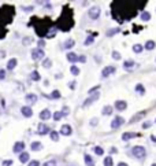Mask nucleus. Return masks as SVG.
Returning a JSON list of instances; mask_svg holds the SVG:
<instances>
[{"label":"nucleus","instance_id":"nucleus-57","mask_svg":"<svg viewBox=\"0 0 156 166\" xmlns=\"http://www.w3.org/2000/svg\"><path fill=\"white\" fill-rule=\"evenodd\" d=\"M155 121H156V119H155Z\"/></svg>","mask_w":156,"mask_h":166},{"label":"nucleus","instance_id":"nucleus-47","mask_svg":"<svg viewBox=\"0 0 156 166\" xmlns=\"http://www.w3.org/2000/svg\"><path fill=\"white\" fill-rule=\"evenodd\" d=\"M97 124H99V119H97V118H92V119H90V126H96Z\"/></svg>","mask_w":156,"mask_h":166},{"label":"nucleus","instance_id":"nucleus-20","mask_svg":"<svg viewBox=\"0 0 156 166\" xmlns=\"http://www.w3.org/2000/svg\"><path fill=\"white\" fill-rule=\"evenodd\" d=\"M112 111H114L112 106H104L101 110V115H112Z\"/></svg>","mask_w":156,"mask_h":166},{"label":"nucleus","instance_id":"nucleus-29","mask_svg":"<svg viewBox=\"0 0 156 166\" xmlns=\"http://www.w3.org/2000/svg\"><path fill=\"white\" fill-rule=\"evenodd\" d=\"M97 36V34H92V36H88L86 37V40L83 41V44L85 45H90V44H93V41H94V37Z\"/></svg>","mask_w":156,"mask_h":166},{"label":"nucleus","instance_id":"nucleus-42","mask_svg":"<svg viewBox=\"0 0 156 166\" xmlns=\"http://www.w3.org/2000/svg\"><path fill=\"white\" fill-rule=\"evenodd\" d=\"M42 166H56V161H53V159H49V161L44 162Z\"/></svg>","mask_w":156,"mask_h":166},{"label":"nucleus","instance_id":"nucleus-18","mask_svg":"<svg viewBox=\"0 0 156 166\" xmlns=\"http://www.w3.org/2000/svg\"><path fill=\"white\" fill-rule=\"evenodd\" d=\"M16 65H18V59L11 58L10 61L7 62V70H14V69L16 68Z\"/></svg>","mask_w":156,"mask_h":166},{"label":"nucleus","instance_id":"nucleus-3","mask_svg":"<svg viewBox=\"0 0 156 166\" xmlns=\"http://www.w3.org/2000/svg\"><path fill=\"white\" fill-rule=\"evenodd\" d=\"M30 56L33 61H36V62H40V61H44V56H45V52L40 50V48H33L30 52Z\"/></svg>","mask_w":156,"mask_h":166},{"label":"nucleus","instance_id":"nucleus-11","mask_svg":"<svg viewBox=\"0 0 156 166\" xmlns=\"http://www.w3.org/2000/svg\"><path fill=\"white\" fill-rule=\"evenodd\" d=\"M73 133V129H71V126L68 124H64V125H62L60 126V135H63V136H70Z\"/></svg>","mask_w":156,"mask_h":166},{"label":"nucleus","instance_id":"nucleus-19","mask_svg":"<svg viewBox=\"0 0 156 166\" xmlns=\"http://www.w3.org/2000/svg\"><path fill=\"white\" fill-rule=\"evenodd\" d=\"M78 55L75 54V52H67V61L70 63H75V62H78Z\"/></svg>","mask_w":156,"mask_h":166},{"label":"nucleus","instance_id":"nucleus-41","mask_svg":"<svg viewBox=\"0 0 156 166\" xmlns=\"http://www.w3.org/2000/svg\"><path fill=\"white\" fill-rule=\"evenodd\" d=\"M37 45H38L37 48H40V50H42V48L45 47V40H44V39H40V40L37 41Z\"/></svg>","mask_w":156,"mask_h":166},{"label":"nucleus","instance_id":"nucleus-56","mask_svg":"<svg viewBox=\"0 0 156 166\" xmlns=\"http://www.w3.org/2000/svg\"><path fill=\"white\" fill-rule=\"evenodd\" d=\"M152 166H156V163H152Z\"/></svg>","mask_w":156,"mask_h":166},{"label":"nucleus","instance_id":"nucleus-9","mask_svg":"<svg viewBox=\"0 0 156 166\" xmlns=\"http://www.w3.org/2000/svg\"><path fill=\"white\" fill-rule=\"evenodd\" d=\"M21 113H22V115H23L25 118H30L31 115H33V110H31L30 106H22Z\"/></svg>","mask_w":156,"mask_h":166},{"label":"nucleus","instance_id":"nucleus-26","mask_svg":"<svg viewBox=\"0 0 156 166\" xmlns=\"http://www.w3.org/2000/svg\"><path fill=\"white\" fill-rule=\"evenodd\" d=\"M140 18H141V21L146 22V21H149V19H151V14H149L148 11H142V12H141V15H140Z\"/></svg>","mask_w":156,"mask_h":166},{"label":"nucleus","instance_id":"nucleus-28","mask_svg":"<svg viewBox=\"0 0 156 166\" xmlns=\"http://www.w3.org/2000/svg\"><path fill=\"white\" fill-rule=\"evenodd\" d=\"M93 152L96 154L97 156H101V155H104V150L100 147V145H96V147H93Z\"/></svg>","mask_w":156,"mask_h":166},{"label":"nucleus","instance_id":"nucleus-30","mask_svg":"<svg viewBox=\"0 0 156 166\" xmlns=\"http://www.w3.org/2000/svg\"><path fill=\"white\" fill-rule=\"evenodd\" d=\"M63 117H64V115H63L62 111H55V113H53V115H52V118L55 119V121H60Z\"/></svg>","mask_w":156,"mask_h":166},{"label":"nucleus","instance_id":"nucleus-21","mask_svg":"<svg viewBox=\"0 0 156 166\" xmlns=\"http://www.w3.org/2000/svg\"><path fill=\"white\" fill-rule=\"evenodd\" d=\"M83 161H85V165H86V166H94L93 158L89 155V154H85V156H83Z\"/></svg>","mask_w":156,"mask_h":166},{"label":"nucleus","instance_id":"nucleus-34","mask_svg":"<svg viewBox=\"0 0 156 166\" xmlns=\"http://www.w3.org/2000/svg\"><path fill=\"white\" fill-rule=\"evenodd\" d=\"M103 163H104V166H114V161H112L111 156H107V158L103 161Z\"/></svg>","mask_w":156,"mask_h":166},{"label":"nucleus","instance_id":"nucleus-17","mask_svg":"<svg viewBox=\"0 0 156 166\" xmlns=\"http://www.w3.org/2000/svg\"><path fill=\"white\" fill-rule=\"evenodd\" d=\"M144 115H146V111H140V113L134 114V117L130 119L129 122H130V124H134V122H137V121H140L141 118H144Z\"/></svg>","mask_w":156,"mask_h":166},{"label":"nucleus","instance_id":"nucleus-35","mask_svg":"<svg viewBox=\"0 0 156 166\" xmlns=\"http://www.w3.org/2000/svg\"><path fill=\"white\" fill-rule=\"evenodd\" d=\"M42 66H44L45 69H49L52 66V61L51 59H48V58H45V59L42 61Z\"/></svg>","mask_w":156,"mask_h":166},{"label":"nucleus","instance_id":"nucleus-46","mask_svg":"<svg viewBox=\"0 0 156 166\" xmlns=\"http://www.w3.org/2000/svg\"><path fill=\"white\" fill-rule=\"evenodd\" d=\"M151 125H152L151 121H146V122L142 124V129H149V128H151Z\"/></svg>","mask_w":156,"mask_h":166},{"label":"nucleus","instance_id":"nucleus-2","mask_svg":"<svg viewBox=\"0 0 156 166\" xmlns=\"http://www.w3.org/2000/svg\"><path fill=\"white\" fill-rule=\"evenodd\" d=\"M131 154L137 159H144L146 156V150H145V147H142V145H134L131 148Z\"/></svg>","mask_w":156,"mask_h":166},{"label":"nucleus","instance_id":"nucleus-14","mask_svg":"<svg viewBox=\"0 0 156 166\" xmlns=\"http://www.w3.org/2000/svg\"><path fill=\"white\" fill-rule=\"evenodd\" d=\"M52 115H53V114H52L48 109H44L42 111H40V119H41V121H48Z\"/></svg>","mask_w":156,"mask_h":166},{"label":"nucleus","instance_id":"nucleus-22","mask_svg":"<svg viewBox=\"0 0 156 166\" xmlns=\"http://www.w3.org/2000/svg\"><path fill=\"white\" fill-rule=\"evenodd\" d=\"M30 80H31V81H40V80H41L40 73L37 72V70H33V72H30Z\"/></svg>","mask_w":156,"mask_h":166},{"label":"nucleus","instance_id":"nucleus-53","mask_svg":"<svg viewBox=\"0 0 156 166\" xmlns=\"http://www.w3.org/2000/svg\"><path fill=\"white\" fill-rule=\"evenodd\" d=\"M68 87H70V88H71V89H75V81H71Z\"/></svg>","mask_w":156,"mask_h":166},{"label":"nucleus","instance_id":"nucleus-12","mask_svg":"<svg viewBox=\"0 0 156 166\" xmlns=\"http://www.w3.org/2000/svg\"><path fill=\"white\" fill-rule=\"evenodd\" d=\"M127 109V103L125 100H116L115 102V110L116 111H125Z\"/></svg>","mask_w":156,"mask_h":166},{"label":"nucleus","instance_id":"nucleus-38","mask_svg":"<svg viewBox=\"0 0 156 166\" xmlns=\"http://www.w3.org/2000/svg\"><path fill=\"white\" fill-rule=\"evenodd\" d=\"M60 98V92L57 91V89H55V91H52L51 94V99H59Z\"/></svg>","mask_w":156,"mask_h":166},{"label":"nucleus","instance_id":"nucleus-52","mask_svg":"<svg viewBox=\"0 0 156 166\" xmlns=\"http://www.w3.org/2000/svg\"><path fill=\"white\" fill-rule=\"evenodd\" d=\"M22 10H23V11H31V10H33V7H31V6H30V7H22Z\"/></svg>","mask_w":156,"mask_h":166},{"label":"nucleus","instance_id":"nucleus-37","mask_svg":"<svg viewBox=\"0 0 156 166\" xmlns=\"http://www.w3.org/2000/svg\"><path fill=\"white\" fill-rule=\"evenodd\" d=\"M31 41H33V39H30L29 36H26V37L22 39V44H23V45H30Z\"/></svg>","mask_w":156,"mask_h":166},{"label":"nucleus","instance_id":"nucleus-5","mask_svg":"<svg viewBox=\"0 0 156 166\" xmlns=\"http://www.w3.org/2000/svg\"><path fill=\"white\" fill-rule=\"evenodd\" d=\"M100 12H101V10H100V7L99 6H93L90 10H89V12H88V15H89V18L90 19H97L100 17Z\"/></svg>","mask_w":156,"mask_h":166},{"label":"nucleus","instance_id":"nucleus-24","mask_svg":"<svg viewBox=\"0 0 156 166\" xmlns=\"http://www.w3.org/2000/svg\"><path fill=\"white\" fill-rule=\"evenodd\" d=\"M155 47H156V43L153 41V40H148V41L145 43V45H144V48H145V50H148V51L155 50Z\"/></svg>","mask_w":156,"mask_h":166},{"label":"nucleus","instance_id":"nucleus-55","mask_svg":"<svg viewBox=\"0 0 156 166\" xmlns=\"http://www.w3.org/2000/svg\"><path fill=\"white\" fill-rule=\"evenodd\" d=\"M151 140H152V141H155V143H156V135H152V136H151Z\"/></svg>","mask_w":156,"mask_h":166},{"label":"nucleus","instance_id":"nucleus-6","mask_svg":"<svg viewBox=\"0 0 156 166\" xmlns=\"http://www.w3.org/2000/svg\"><path fill=\"white\" fill-rule=\"evenodd\" d=\"M125 124V118L123 117H120V115H116L114 119H112V122H111V128L112 129H118L119 126Z\"/></svg>","mask_w":156,"mask_h":166},{"label":"nucleus","instance_id":"nucleus-39","mask_svg":"<svg viewBox=\"0 0 156 166\" xmlns=\"http://www.w3.org/2000/svg\"><path fill=\"white\" fill-rule=\"evenodd\" d=\"M70 72H71V74H74V76H78V74H79V69L73 65V66L70 68Z\"/></svg>","mask_w":156,"mask_h":166},{"label":"nucleus","instance_id":"nucleus-43","mask_svg":"<svg viewBox=\"0 0 156 166\" xmlns=\"http://www.w3.org/2000/svg\"><path fill=\"white\" fill-rule=\"evenodd\" d=\"M99 88H100V85H96V87H93V88H90L88 91V94H89V96H90V95H93V92H96V94H97V91H99Z\"/></svg>","mask_w":156,"mask_h":166},{"label":"nucleus","instance_id":"nucleus-25","mask_svg":"<svg viewBox=\"0 0 156 166\" xmlns=\"http://www.w3.org/2000/svg\"><path fill=\"white\" fill-rule=\"evenodd\" d=\"M29 158H30V155H29L27 152H22V154H19V161H21L22 163H29Z\"/></svg>","mask_w":156,"mask_h":166},{"label":"nucleus","instance_id":"nucleus-51","mask_svg":"<svg viewBox=\"0 0 156 166\" xmlns=\"http://www.w3.org/2000/svg\"><path fill=\"white\" fill-rule=\"evenodd\" d=\"M12 165V161L11 159H8V161H4L3 162V166H11Z\"/></svg>","mask_w":156,"mask_h":166},{"label":"nucleus","instance_id":"nucleus-49","mask_svg":"<svg viewBox=\"0 0 156 166\" xmlns=\"http://www.w3.org/2000/svg\"><path fill=\"white\" fill-rule=\"evenodd\" d=\"M78 62L85 63V62H86V56H85V55H79V58H78Z\"/></svg>","mask_w":156,"mask_h":166},{"label":"nucleus","instance_id":"nucleus-16","mask_svg":"<svg viewBox=\"0 0 156 166\" xmlns=\"http://www.w3.org/2000/svg\"><path fill=\"white\" fill-rule=\"evenodd\" d=\"M137 133H134V132H125L123 135H122V140L123 141H129L131 140V139H134V137H137Z\"/></svg>","mask_w":156,"mask_h":166},{"label":"nucleus","instance_id":"nucleus-31","mask_svg":"<svg viewBox=\"0 0 156 166\" xmlns=\"http://www.w3.org/2000/svg\"><path fill=\"white\" fill-rule=\"evenodd\" d=\"M49 137H51V140H53V141H59V133H57L56 130H51Z\"/></svg>","mask_w":156,"mask_h":166},{"label":"nucleus","instance_id":"nucleus-1","mask_svg":"<svg viewBox=\"0 0 156 166\" xmlns=\"http://www.w3.org/2000/svg\"><path fill=\"white\" fill-rule=\"evenodd\" d=\"M123 7L122 6H116L115 3H112V10H122L119 14H116L118 17H123V21L126 19H131V18H134L137 15V10L138 8H144V6H131L134 4V1H123ZM116 17V18H118Z\"/></svg>","mask_w":156,"mask_h":166},{"label":"nucleus","instance_id":"nucleus-32","mask_svg":"<svg viewBox=\"0 0 156 166\" xmlns=\"http://www.w3.org/2000/svg\"><path fill=\"white\" fill-rule=\"evenodd\" d=\"M142 50H144V45H141V44H134V45H133V51H134L135 54H141Z\"/></svg>","mask_w":156,"mask_h":166},{"label":"nucleus","instance_id":"nucleus-7","mask_svg":"<svg viewBox=\"0 0 156 166\" xmlns=\"http://www.w3.org/2000/svg\"><path fill=\"white\" fill-rule=\"evenodd\" d=\"M37 100H38V98H37V95L34 94H27L25 96V102L27 106H31V104H36Z\"/></svg>","mask_w":156,"mask_h":166},{"label":"nucleus","instance_id":"nucleus-4","mask_svg":"<svg viewBox=\"0 0 156 166\" xmlns=\"http://www.w3.org/2000/svg\"><path fill=\"white\" fill-rule=\"evenodd\" d=\"M99 99H100V94H99V92H97V94H93V95H90V96H89L88 99H85V100H83L82 106H83V107H89L90 104H93L94 102H97Z\"/></svg>","mask_w":156,"mask_h":166},{"label":"nucleus","instance_id":"nucleus-50","mask_svg":"<svg viewBox=\"0 0 156 166\" xmlns=\"http://www.w3.org/2000/svg\"><path fill=\"white\" fill-rule=\"evenodd\" d=\"M4 78H5V70L0 69V80H4Z\"/></svg>","mask_w":156,"mask_h":166},{"label":"nucleus","instance_id":"nucleus-40","mask_svg":"<svg viewBox=\"0 0 156 166\" xmlns=\"http://www.w3.org/2000/svg\"><path fill=\"white\" fill-rule=\"evenodd\" d=\"M55 34H56V28H53V29H49V32H48V34H47V37L48 39H51V37H55Z\"/></svg>","mask_w":156,"mask_h":166},{"label":"nucleus","instance_id":"nucleus-13","mask_svg":"<svg viewBox=\"0 0 156 166\" xmlns=\"http://www.w3.org/2000/svg\"><path fill=\"white\" fill-rule=\"evenodd\" d=\"M23 148H25V143L23 141H16L14 147H12V151L15 152V154H19V152H23Z\"/></svg>","mask_w":156,"mask_h":166},{"label":"nucleus","instance_id":"nucleus-44","mask_svg":"<svg viewBox=\"0 0 156 166\" xmlns=\"http://www.w3.org/2000/svg\"><path fill=\"white\" fill-rule=\"evenodd\" d=\"M62 113H63L64 117L70 114V109H68V106H63V107H62Z\"/></svg>","mask_w":156,"mask_h":166},{"label":"nucleus","instance_id":"nucleus-33","mask_svg":"<svg viewBox=\"0 0 156 166\" xmlns=\"http://www.w3.org/2000/svg\"><path fill=\"white\" fill-rule=\"evenodd\" d=\"M118 32H119V28H114V29H109V30H107L105 36H107V37H111V36H114L115 33H118Z\"/></svg>","mask_w":156,"mask_h":166},{"label":"nucleus","instance_id":"nucleus-48","mask_svg":"<svg viewBox=\"0 0 156 166\" xmlns=\"http://www.w3.org/2000/svg\"><path fill=\"white\" fill-rule=\"evenodd\" d=\"M27 166H40V162L38 161H30L27 163Z\"/></svg>","mask_w":156,"mask_h":166},{"label":"nucleus","instance_id":"nucleus-54","mask_svg":"<svg viewBox=\"0 0 156 166\" xmlns=\"http://www.w3.org/2000/svg\"><path fill=\"white\" fill-rule=\"evenodd\" d=\"M118 166H129V165H127V163H125V162H119V163H118Z\"/></svg>","mask_w":156,"mask_h":166},{"label":"nucleus","instance_id":"nucleus-27","mask_svg":"<svg viewBox=\"0 0 156 166\" xmlns=\"http://www.w3.org/2000/svg\"><path fill=\"white\" fill-rule=\"evenodd\" d=\"M134 89H135V92H137V94H140V95L145 94V88H144V85H142V84H137Z\"/></svg>","mask_w":156,"mask_h":166},{"label":"nucleus","instance_id":"nucleus-36","mask_svg":"<svg viewBox=\"0 0 156 166\" xmlns=\"http://www.w3.org/2000/svg\"><path fill=\"white\" fill-rule=\"evenodd\" d=\"M134 66V61H131V59H129V61H126L125 63H123V68L127 70V69H130V68H133Z\"/></svg>","mask_w":156,"mask_h":166},{"label":"nucleus","instance_id":"nucleus-10","mask_svg":"<svg viewBox=\"0 0 156 166\" xmlns=\"http://www.w3.org/2000/svg\"><path fill=\"white\" fill-rule=\"evenodd\" d=\"M115 70H116V69L114 68V66H105V68L103 69V72H101V77H109V76H111V74H114L115 73Z\"/></svg>","mask_w":156,"mask_h":166},{"label":"nucleus","instance_id":"nucleus-8","mask_svg":"<svg viewBox=\"0 0 156 166\" xmlns=\"http://www.w3.org/2000/svg\"><path fill=\"white\" fill-rule=\"evenodd\" d=\"M37 133H38V135H41V136H44V135H47V133H51V129H49V126H48V125L40 124V125H38V128H37Z\"/></svg>","mask_w":156,"mask_h":166},{"label":"nucleus","instance_id":"nucleus-45","mask_svg":"<svg viewBox=\"0 0 156 166\" xmlns=\"http://www.w3.org/2000/svg\"><path fill=\"white\" fill-rule=\"evenodd\" d=\"M112 58H114L115 61H120V58L122 56H120V54L118 51H112Z\"/></svg>","mask_w":156,"mask_h":166},{"label":"nucleus","instance_id":"nucleus-15","mask_svg":"<svg viewBox=\"0 0 156 166\" xmlns=\"http://www.w3.org/2000/svg\"><path fill=\"white\" fill-rule=\"evenodd\" d=\"M74 45H75V40H74V39H67V40L62 44V48L63 50H70V48H73Z\"/></svg>","mask_w":156,"mask_h":166},{"label":"nucleus","instance_id":"nucleus-23","mask_svg":"<svg viewBox=\"0 0 156 166\" xmlns=\"http://www.w3.org/2000/svg\"><path fill=\"white\" fill-rule=\"evenodd\" d=\"M30 148H31V151H40V150H42V144L40 141H33L30 144Z\"/></svg>","mask_w":156,"mask_h":166}]
</instances>
